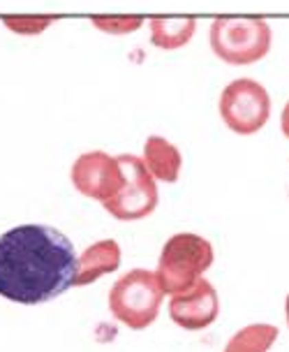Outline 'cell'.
<instances>
[{
	"label": "cell",
	"instance_id": "7a4b0ae2",
	"mask_svg": "<svg viewBox=\"0 0 289 352\" xmlns=\"http://www.w3.org/2000/svg\"><path fill=\"white\" fill-rule=\"evenodd\" d=\"M216 250L211 241L192 232H178L169 236L158 257V283L165 294H178L192 287L213 267Z\"/></svg>",
	"mask_w": 289,
	"mask_h": 352
},
{
	"label": "cell",
	"instance_id": "5b68a950",
	"mask_svg": "<svg viewBox=\"0 0 289 352\" xmlns=\"http://www.w3.org/2000/svg\"><path fill=\"white\" fill-rule=\"evenodd\" d=\"M224 125L238 137L257 135L271 118V96L257 79L241 77L229 81L218 100Z\"/></svg>",
	"mask_w": 289,
	"mask_h": 352
},
{
	"label": "cell",
	"instance_id": "277c9868",
	"mask_svg": "<svg viewBox=\"0 0 289 352\" xmlns=\"http://www.w3.org/2000/svg\"><path fill=\"white\" fill-rule=\"evenodd\" d=\"M162 292L158 276L148 269H132L121 276L109 290V311L128 329H146L158 320Z\"/></svg>",
	"mask_w": 289,
	"mask_h": 352
},
{
	"label": "cell",
	"instance_id": "30bf717a",
	"mask_svg": "<svg viewBox=\"0 0 289 352\" xmlns=\"http://www.w3.org/2000/svg\"><path fill=\"white\" fill-rule=\"evenodd\" d=\"M141 160L148 167V172L155 176V181H162V184H176L181 169H183V155H181L178 146L160 135H150L143 142Z\"/></svg>",
	"mask_w": 289,
	"mask_h": 352
},
{
	"label": "cell",
	"instance_id": "8fae6325",
	"mask_svg": "<svg viewBox=\"0 0 289 352\" xmlns=\"http://www.w3.org/2000/svg\"><path fill=\"white\" fill-rule=\"evenodd\" d=\"M153 47L174 52L183 49L197 33V19L192 16H153L148 21Z\"/></svg>",
	"mask_w": 289,
	"mask_h": 352
},
{
	"label": "cell",
	"instance_id": "4fadbf2b",
	"mask_svg": "<svg viewBox=\"0 0 289 352\" xmlns=\"http://www.w3.org/2000/svg\"><path fill=\"white\" fill-rule=\"evenodd\" d=\"M3 26L12 30L16 35H40L44 30H49L58 21V16L54 14H16V16H3L0 19Z\"/></svg>",
	"mask_w": 289,
	"mask_h": 352
},
{
	"label": "cell",
	"instance_id": "5bb4252c",
	"mask_svg": "<svg viewBox=\"0 0 289 352\" xmlns=\"http://www.w3.org/2000/svg\"><path fill=\"white\" fill-rule=\"evenodd\" d=\"M91 23L95 26L97 30L102 33H109V35H130V33H137L146 19L139 16V14H95L91 16Z\"/></svg>",
	"mask_w": 289,
	"mask_h": 352
},
{
	"label": "cell",
	"instance_id": "9a60e30c",
	"mask_svg": "<svg viewBox=\"0 0 289 352\" xmlns=\"http://www.w3.org/2000/svg\"><path fill=\"white\" fill-rule=\"evenodd\" d=\"M280 130H282V135L289 140V100H287V104L282 107V114H280Z\"/></svg>",
	"mask_w": 289,
	"mask_h": 352
},
{
	"label": "cell",
	"instance_id": "9c48e42d",
	"mask_svg": "<svg viewBox=\"0 0 289 352\" xmlns=\"http://www.w3.org/2000/svg\"><path fill=\"white\" fill-rule=\"evenodd\" d=\"M121 246L114 239H100L91 243L77 260V280L74 287H84L100 280L106 274H114L121 267Z\"/></svg>",
	"mask_w": 289,
	"mask_h": 352
},
{
	"label": "cell",
	"instance_id": "3957f363",
	"mask_svg": "<svg viewBox=\"0 0 289 352\" xmlns=\"http://www.w3.org/2000/svg\"><path fill=\"white\" fill-rule=\"evenodd\" d=\"M209 42L227 65H253L271 52L273 30L262 16H220L211 23Z\"/></svg>",
	"mask_w": 289,
	"mask_h": 352
},
{
	"label": "cell",
	"instance_id": "8992f818",
	"mask_svg": "<svg viewBox=\"0 0 289 352\" xmlns=\"http://www.w3.org/2000/svg\"><path fill=\"white\" fill-rule=\"evenodd\" d=\"M118 162L123 167V186L114 197L102 204L104 211L116 220H123V223H132V220L150 216L158 209L160 202L155 176L148 172V167L143 165L141 158H137L132 153H121Z\"/></svg>",
	"mask_w": 289,
	"mask_h": 352
},
{
	"label": "cell",
	"instance_id": "52a82bcc",
	"mask_svg": "<svg viewBox=\"0 0 289 352\" xmlns=\"http://www.w3.org/2000/svg\"><path fill=\"white\" fill-rule=\"evenodd\" d=\"M70 181L84 197L104 204L121 190L123 167L118 155H109L106 151H88L72 162Z\"/></svg>",
	"mask_w": 289,
	"mask_h": 352
},
{
	"label": "cell",
	"instance_id": "7c38bea8",
	"mask_svg": "<svg viewBox=\"0 0 289 352\" xmlns=\"http://www.w3.org/2000/svg\"><path fill=\"white\" fill-rule=\"evenodd\" d=\"M278 327L268 322H255L238 329L229 338L222 352H268L278 341Z\"/></svg>",
	"mask_w": 289,
	"mask_h": 352
},
{
	"label": "cell",
	"instance_id": "ba28073f",
	"mask_svg": "<svg viewBox=\"0 0 289 352\" xmlns=\"http://www.w3.org/2000/svg\"><path fill=\"white\" fill-rule=\"evenodd\" d=\"M220 316V297L211 280L199 278L185 292L172 294L169 318L185 331H199L211 327Z\"/></svg>",
	"mask_w": 289,
	"mask_h": 352
},
{
	"label": "cell",
	"instance_id": "2e32d148",
	"mask_svg": "<svg viewBox=\"0 0 289 352\" xmlns=\"http://www.w3.org/2000/svg\"><path fill=\"white\" fill-rule=\"evenodd\" d=\"M285 316H287V327H289V294H287V299H285Z\"/></svg>",
	"mask_w": 289,
	"mask_h": 352
},
{
	"label": "cell",
	"instance_id": "6da1fadb",
	"mask_svg": "<svg viewBox=\"0 0 289 352\" xmlns=\"http://www.w3.org/2000/svg\"><path fill=\"white\" fill-rule=\"evenodd\" d=\"M77 250L49 225H16L0 234V297L23 306L47 304L74 287Z\"/></svg>",
	"mask_w": 289,
	"mask_h": 352
}]
</instances>
